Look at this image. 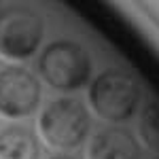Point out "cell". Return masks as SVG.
Instances as JSON below:
<instances>
[{"label":"cell","instance_id":"cell-1","mask_svg":"<svg viewBox=\"0 0 159 159\" xmlns=\"http://www.w3.org/2000/svg\"><path fill=\"white\" fill-rule=\"evenodd\" d=\"M38 76L55 91H79L91 79V55L70 38H57L40 51L36 60Z\"/></svg>","mask_w":159,"mask_h":159},{"label":"cell","instance_id":"cell-2","mask_svg":"<svg viewBox=\"0 0 159 159\" xmlns=\"http://www.w3.org/2000/svg\"><path fill=\"white\" fill-rule=\"evenodd\" d=\"M89 106L102 121L125 123L136 115L142 100V87L125 70L110 68L100 72L89 85Z\"/></svg>","mask_w":159,"mask_h":159},{"label":"cell","instance_id":"cell-3","mask_svg":"<svg viewBox=\"0 0 159 159\" xmlns=\"http://www.w3.org/2000/svg\"><path fill=\"white\" fill-rule=\"evenodd\" d=\"M91 117L87 106L76 98H55L38 115L40 138L53 148L72 151L89 136Z\"/></svg>","mask_w":159,"mask_h":159},{"label":"cell","instance_id":"cell-4","mask_svg":"<svg viewBox=\"0 0 159 159\" xmlns=\"http://www.w3.org/2000/svg\"><path fill=\"white\" fill-rule=\"evenodd\" d=\"M43 17L30 7L0 9V55L11 61L30 60L43 40Z\"/></svg>","mask_w":159,"mask_h":159},{"label":"cell","instance_id":"cell-5","mask_svg":"<svg viewBox=\"0 0 159 159\" xmlns=\"http://www.w3.org/2000/svg\"><path fill=\"white\" fill-rule=\"evenodd\" d=\"M43 98L36 74L21 66L0 70V115L7 119H25L38 110Z\"/></svg>","mask_w":159,"mask_h":159},{"label":"cell","instance_id":"cell-6","mask_svg":"<svg viewBox=\"0 0 159 159\" xmlns=\"http://www.w3.org/2000/svg\"><path fill=\"white\" fill-rule=\"evenodd\" d=\"M85 159H140V144L125 127H102L89 138Z\"/></svg>","mask_w":159,"mask_h":159},{"label":"cell","instance_id":"cell-7","mask_svg":"<svg viewBox=\"0 0 159 159\" xmlns=\"http://www.w3.org/2000/svg\"><path fill=\"white\" fill-rule=\"evenodd\" d=\"M40 144L25 125H7L0 129V159H38Z\"/></svg>","mask_w":159,"mask_h":159},{"label":"cell","instance_id":"cell-8","mask_svg":"<svg viewBox=\"0 0 159 159\" xmlns=\"http://www.w3.org/2000/svg\"><path fill=\"white\" fill-rule=\"evenodd\" d=\"M138 136L140 142L159 155V100L151 98L142 104L138 117Z\"/></svg>","mask_w":159,"mask_h":159},{"label":"cell","instance_id":"cell-9","mask_svg":"<svg viewBox=\"0 0 159 159\" xmlns=\"http://www.w3.org/2000/svg\"><path fill=\"white\" fill-rule=\"evenodd\" d=\"M49 159H76V157H72V155H53Z\"/></svg>","mask_w":159,"mask_h":159},{"label":"cell","instance_id":"cell-10","mask_svg":"<svg viewBox=\"0 0 159 159\" xmlns=\"http://www.w3.org/2000/svg\"><path fill=\"white\" fill-rule=\"evenodd\" d=\"M153 159H159V155H157V157H153Z\"/></svg>","mask_w":159,"mask_h":159}]
</instances>
